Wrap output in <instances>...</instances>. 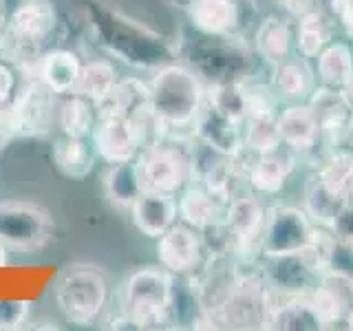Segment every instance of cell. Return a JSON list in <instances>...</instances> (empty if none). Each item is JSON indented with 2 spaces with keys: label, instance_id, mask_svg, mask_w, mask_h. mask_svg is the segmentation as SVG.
Segmentation results:
<instances>
[{
  "label": "cell",
  "instance_id": "1",
  "mask_svg": "<svg viewBox=\"0 0 353 331\" xmlns=\"http://www.w3.org/2000/svg\"><path fill=\"white\" fill-rule=\"evenodd\" d=\"M150 84L152 110L159 119V139L192 141L194 121L205 104V88L199 75L183 64H163Z\"/></svg>",
  "mask_w": 353,
  "mask_h": 331
},
{
  "label": "cell",
  "instance_id": "2",
  "mask_svg": "<svg viewBox=\"0 0 353 331\" xmlns=\"http://www.w3.org/2000/svg\"><path fill=\"white\" fill-rule=\"evenodd\" d=\"M174 303V274L165 268L135 270L121 285V316L135 329L168 323Z\"/></svg>",
  "mask_w": 353,
  "mask_h": 331
},
{
  "label": "cell",
  "instance_id": "3",
  "mask_svg": "<svg viewBox=\"0 0 353 331\" xmlns=\"http://www.w3.org/2000/svg\"><path fill=\"white\" fill-rule=\"evenodd\" d=\"M55 305L73 325H91L102 316L108 301L106 274L97 265L75 263L64 268L53 285Z\"/></svg>",
  "mask_w": 353,
  "mask_h": 331
},
{
  "label": "cell",
  "instance_id": "4",
  "mask_svg": "<svg viewBox=\"0 0 353 331\" xmlns=\"http://www.w3.org/2000/svg\"><path fill=\"white\" fill-rule=\"evenodd\" d=\"M185 141L157 139L143 146L135 157L143 190L179 194L192 179L190 150Z\"/></svg>",
  "mask_w": 353,
  "mask_h": 331
},
{
  "label": "cell",
  "instance_id": "5",
  "mask_svg": "<svg viewBox=\"0 0 353 331\" xmlns=\"http://www.w3.org/2000/svg\"><path fill=\"white\" fill-rule=\"evenodd\" d=\"M55 221L47 208L31 201H0V243L16 252L31 254L49 245Z\"/></svg>",
  "mask_w": 353,
  "mask_h": 331
},
{
  "label": "cell",
  "instance_id": "6",
  "mask_svg": "<svg viewBox=\"0 0 353 331\" xmlns=\"http://www.w3.org/2000/svg\"><path fill=\"white\" fill-rule=\"evenodd\" d=\"M314 221L303 208L274 205L268 208L263 232L259 237L261 257H283V254L309 252L316 239Z\"/></svg>",
  "mask_w": 353,
  "mask_h": 331
},
{
  "label": "cell",
  "instance_id": "7",
  "mask_svg": "<svg viewBox=\"0 0 353 331\" xmlns=\"http://www.w3.org/2000/svg\"><path fill=\"white\" fill-rule=\"evenodd\" d=\"M323 329H353V274L327 268L307 294Z\"/></svg>",
  "mask_w": 353,
  "mask_h": 331
},
{
  "label": "cell",
  "instance_id": "8",
  "mask_svg": "<svg viewBox=\"0 0 353 331\" xmlns=\"http://www.w3.org/2000/svg\"><path fill=\"white\" fill-rule=\"evenodd\" d=\"M261 279L270 294L276 296H307L320 276V265L312 252L283 254V257H261Z\"/></svg>",
  "mask_w": 353,
  "mask_h": 331
},
{
  "label": "cell",
  "instance_id": "9",
  "mask_svg": "<svg viewBox=\"0 0 353 331\" xmlns=\"http://www.w3.org/2000/svg\"><path fill=\"white\" fill-rule=\"evenodd\" d=\"M97 121L91 132V143L99 159L106 163L132 161L139 154V146L132 137L128 121L108 102L97 104Z\"/></svg>",
  "mask_w": 353,
  "mask_h": 331
},
{
  "label": "cell",
  "instance_id": "10",
  "mask_svg": "<svg viewBox=\"0 0 353 331\" xmlns=\"http://www.w3.org/2000/svg\"><path fill=\"white\" fill-rule=\"evenodd\" d=\"M159 265L174 276L194 274L203 263V239L188 223H174L157 239Z\"/></svg>",
  "mask_w": 353,
  "mask_h": 331
},
{
  "label": "cell",
  "instance_id": "11",
  "mask_svg": "<svg viewBox=\"0 0 353 331\" xmlns=\"http://www.w3.org/2000/svg\"><path fill=\"white\" fill-rule=\"evenodd\" d=\"M265 214H268V208L254 194H234L228 201L223 223L234 239V252H239L241 257L259 252V237L263 232Z\"/></svg>",
  "mask_w": 353,
  "mask_h": 331
},
{
  "label": "cell",
  "instance_id": "12",
  "mask_svg": "<svg viewBox=\"0 0 353 331\" xmlns=\"http://www.w3.org/2000/svg\"><path fill=\"white\" fill-rule=\"evenodd\" d=\"M55 97L58 95L36 77L22 88L18 97L11 99L20 119L22 135H47L53 121L58 119V99Z\"/></svg>",
  "mask_w": 353,
  "mask_h": 331
},
{
  "label": "cell",
  "instance_id": "13",
  "mask_svg": "<svg viewBox=\"0 0 353 331\" xmlns=\"http://www.w3.org/2000/svg\"><path fill=\"white\" fill-rule=\"evenodd\" d=\"M194 139L201 141L210 150L223 154V157L239 159L245 152V135H243L241 121L216 113L208 104H203L201 113L196 115Z\"/></svg>",
  "mask_w": 353,
  "mask_h": 331
},
{
  "label": "cell",
  "instance_id": "14",
  "mask_svg": "<svg viewBox=\"0 0 353 331\" xmlns=\"http://www.w3.org/2000/svg\"><path fill=\"white\" fill-rule=\"evenodd\" d=\"M263 329L285 331H323V320L307 296H276L268 292Z\"/></svg>",
  "mask_w": 353,
  "mask_h": 331
},
{
  "label": "cell",
  "instance_id": "15",
  "mask_svg": "<svg viewBox=\"0 0 353 331\" xmlns=\"http://www.w3.org/2000/svg\"><path fill=\"white\" fill-rule=\"evenodd\" d=\"M130 219L143 237L159 239L179 219L176 194H165L157 190H143L130 208Z\"/></svg>",
  "mask_w": 353,
  "mask_h": 331
},
{
  "label": "cell",
  "instance_id": "16",
  "mask_svg": "<svg viewBox=\"0 0 353 331\" xmlns=\"http://www.w3.org/2000/svg\"><path fill=\"white\" fill-rule=\"evenodd\" d=\"M190 25L208 38H225L236 31L241 22L239 0H188Z\"/></svg>",
  "mask_w": 353,
  "mask_h": 331
},
{
  "label": "cell",
  "instance_id": "17",
  "mask_svg": "<svg viewBox=\"0 0 353 331\" xmlns=\"http://www.w3.org/2000/svg\"><path fill=\"white\" fill-rule=\"evenodd\" d=\"M281 141L296 152H312L320 141V126L307 102H292L276 115Z\"/></svg>",
  "mask_w": 353,
  "mask_h": 331
},
{
  "label": "cell",
  "instance_id": "18",
  "mask_svg": "<svg viewBox=\"0 0 353 331\" xmlns=\"http://www.w3.org/2000/svg\"><path fill=\"white\" fill-rule=\"evenodd\" d=\"M307 104L312 106L314 115L320 126V139H327L331 150L338 148V141L342 135L347 119L351 117V110L347 106V99L338 88H329L320 84L314 88L312 95L307 97Z\"/></svg>",
  "mask_w": 353,
  "mask_h": 331
},
{
  "label": "cell",
  "instance_id": "19",
  "mask_svg": "<svg viewBox=\"0 0 353 331\" xmlns=\"http://www.w3.org/2000/svg\"><path fill=\"white\" fill-rule=\"evenodd\" d=\"M82 60L69 49H53L40 55L36 75L55 95H71L82 75Z\"/></svg>",
  "mask_w": 353,
  "mask_h": 331
},
{
  "label": "cell",
  "instance_id": "20",
  "mask_svg": "<svg viewBox=\"0 0 353 331\" xmlns=\"http://www.w3.org/2000/svg\"><path fill=\"white\" fill-rule=\"evenodd\" d=\"M176 208H179V217L183 223L199 232L214 223H221L225 214V203L219 201L201 183L185 185L179 192V199H176Z\"/></svg>",
  "mask_w": 353,
  "mask_h": 331
},
{
  "label": "cell",
  "instance_id": "21",
  "mask_svg": "<svg viewBox=\"0 0 353 331\" xmlns=\"http://www.w3.org/2000/svg\"><path fill=\"white\" fill-rule=\"evenodd\" d=\"M309 60L305 58H285L272 64L270 86L276 97H283L287 102H303L314 91V71L309 69Z\"/></svg>",
  "mask_w": 353,
  "mask_h": 331
},
{
  "label": "cell",
  "instance_id": "22",
  "mask_svg": "<svg viewBox=\"0 0 353 331\" xmlns=\"http://www.w3.org/2000/svg\"><path fill=\"white\" fill-rule=\"evenodd\" d=\"M294 163L281 150L254 154L252 163L245 168V181L259 194H279L290 179Z\"/></svg>",
  "mask_w": 353,
  "mask_h": 331
},
{
  "label": "cell",
  "instance_id": "23",
  "mask_svg": "<svg viewBox=\"0 0 353 331\" xmlns=\"http://www.w3.org/2000/svg\"><path fill=\"white\" fill-rule=\"evenodd\" d=\"M102 190L106 201L117 210H130L137 197L143 192L141 177L137 170L135 159L108 163V168L102 174Z\"/></svg>",
  "mask_w": 353,
  "mask_h": 331
},
{
  "label": "cell",
  "instance_id": "24",
  "mask_svg": "<svg viewBox=\"0 0 353 331\" xmlns=\"http://www.w3.org/2000/svg\"><path fill=\"white\" fill-rule=\"evenodd\" d=\"M51 157H53L55 168H58L64 177L80 181L93 172L97 152L93 148V143H88V139L60 135L53 141Z\"/></svg>",
  "mask_w": 353,
  "mask_h": 331
},
{
  "label": "cell",
  "instance_id": "25",
  "mask_svg": "<svg viewBox=\"0 0 353 331\" xmlns=\"http://www.w3.org/2000/svg\"><path fill=\"white\" fill-rule=\"evenodd\" d=\"M331 42V22L316 7H309L298 14L294 44L296 51L305 60H316L318 53Z\"/></svg>",
  "mask_w": 353,
  "mask_h": 331
},
{
  "label": "cell",
  "instance_id": "26",
  "mask_svg": "<svg viewBox=\"0 0 353 331\" xmlns=\"http://www.w3.org/2000/svg\"><path fill=\"white\" fill-rule=\"evenodd\" d=\"M254 47L268 64H276L290 58L294 47V31L290 22L281 16L263 18L256 29V36H254Z\"/></svg>",
  "mask_w": 353,
  "mask_h": 331
},
{
  "label": "cell",
  "instance_id": "27",
  "mask_svg": "<svg viewBox=\"0 0 353 331\" xmlns=\"http://www.w3.org/2000/svg\"><path fill=\"white\" fill-rule=\"evenodd\" d=\"M316 77L323 86L342 91L353 80V51L347 42L331 40L316 58Z\"/></svg>",
  "mask_w": 353,
  "mask_h": 331
},
{
  "label": "cell",
  "instance_id": "28",
  "mask_svg": "<svg viewBox=\"0 0 353 331\" xmlns=\"http://www.w3.org/2000/svg\"><path fill=\"white\" fill-rule=\"evenodd\" d=\"M55 121H58L62 135L91 139V132L97 121V108L91 99L77 93L62 95V99L58 102V119Z\"/></svg>",
  "mask_w": 353,
  "mask_h": 331
},
{
  "label": "cell",
  "instance_id": "29",
  "mask_svg": "<svg viewBox=\"0 0 353 331\" xmlns=\"http://www.w3.org/2000/svg\"><path fill=\"white\" fill-rule=\"evenodd\" d=\"M117 82H119V73H117L113 62L106 60V58L88 60L82 66L80 82H77L73 93L91 99V102L97 106V104L106 102V99L113 95Z\"/></svg>",
  "mask_w": 353,
  "mask_h": 331
},
{
  "label": "cell",
  "instance_id": "30",
  "mask_svg": "<svg viewBox=\"0 0 353 331\" xmlns=\"http://www.w3.org/2000/svg\"><path fill=\"white\" fill-rule=\"evenodd\" d=\"M349 203L345 199H340L336 192H331L327 183L320 179L318 170H314L312 174L307 177L305 181V212L309 214V219L314 221V223L323 225V228H329L334 217L340 212V208Z\"/></svg>",
  "mask_w": 353,
  "mask_h": 331
},
{
  "label": "cell",
  "instance_id": "31",
  "mask_svg": "<svg viewBox=\"0 0 353 331\" xmlns=\"http://www.w3.org/2000/svg\"><path fill=\"white\" fill-rule=\"evenodd\" d=\"M245 82H212L205 88V104L210 108H214L216 113L243 124L248 117V84Z\"/></svg>",
  "mask_w": 353,
  "mask_h": 331
},
{
  "label": "cell",
  "instance_id": "32",
  "mask_svg": "<svg viewBox=\"0 0 353 331\" xmlns=\"http://www.w3.org/2000/svg\"><path fill=\"white\" fill-rule=\"evenodd\" d=\"M320 179L327 183L331 192H336L340 199L351 201L353 197V154L336 148L323 159V166L316 168Z\"/></svg>",
  "mask_w": 353,
  "mask_h": 331
},
{
  "label": "cell",
  "instance_id": "33",
  "mask_svg": "<svg viewBox=\"0 0 353 331\" xmlns=\"http://www.w3.org/2000/svg\"><path fill=\"white\" fill-rule=\"evenodd\" d=\"M243 135H245V150L252 154H265L281 150L283 141L279 135L274 117H248L243 121Z\"/></svg>",
  "mask_w": 353,
  "mask_h": 331
},
{
  "label": "cell",
  "instance_id": "34",
  "mask_svg": "<svg viewBox=\"0 0 353 331\" xmlns=\"http://www.w3.org/2000/svg\"><path fill=\"white\" fill-rule=\"evenodd\" d=\"M31 305L27 301H0V331L22 329L29 318Z\"/></svg>",
  "mask_w": 353,
  "mask_h": 331
},
{
  "label": "cell",
  "instance_id": "35",
  "mask_svg": "<svg viewBox=\"0 0 353 331\" xmlns=\"http://www.w3.org/2000/svg\"><path fill=\"white\" fill-rule=\"evenodd\" d=\"M327 230L334 234L336 241L353 245V203L351 201L340 208V212L334 217V221H331V225Z\"/></svg>",
  "mask_w": 353,
  "mask_h": 331
},
{
  "label": "cell",
  "instance_id": "36",
  "mask_svg": "<svg viewBox=\"0 0 353 331\" xmlns=\"http://www.w3.org/2000/svg\"><path fill=\"white\" fill-rule=\"evenodd\" d=\"M329 9L345 29L349 38H353V0H329Z\"/></svg>",
  "mask_w": 353,
  "mask_h": 331
},
{
  "label": "cell",
  "instance_id": "37",
  "mask_svg": "<svg viewBox=\"0 0 353 331\" xmlns=\"http://www.w3.org/2000/svg\"><path fill=\"white\" fill-rule=\"evenodd\" d=\"M16 93V71L9 64L0 62V106L11 102Z\"/></svg>",
  "mask_w": 353,
  "mask_h": 331
},
{
  "label": "cell",
  "instance_id": "38",
  "mask_svg": "<svg viewBox=\"0 0 353 331\" xmlns=\"http://www.w3.org/2000/svg\"><path fill=\"white\" fill-rule=\"evenodd\" d=\"M338 148L347 150L353 154V115L347 119L345 128H342V135H340V141H338Z\"/></svg>",
  "mask_w": 353,
  "mask_h": 331
},
{
  "label": "cell",
  "instance_id": "39",
  "mask_svg": "<svg viewBox=\"0 0 353 331\" xmlns=\"http://www.w3.org/2000/svg\"><path fill=\"white\" fill-rule=\"evenodd\" d=\"M279 3H283L287 9L296 11V14H301V11H305V9L312 7L314 0H279Z\"/></svg>",
  "mask_w": 353,
  "mask_h": 331
},
{
  "label": "cell",
  "instance_id": "40",
  "mask_svg": "<svg viewBox=\"0 0 353 331\" xmlns=\"http://www.w3.org/2000/svg\"><path fill=\"white\" fill-rule=\"evenodd\" d=\"M342 95H345V99H347V106H349V110H351V115H353V80L342 88Z\"/></svg>",
  "mask_w": 353,
  "mask_h": 331
},
{
  "label": "cell",
  "instance_id": "41",
  "mask_svg": "<svg viewBox=\"0 0 353 331\" xmlns=\"http://www.w3.org/2000/svg\"><path fill=\"white\" fill-rule=\"evenodd\" d=\"M3 3H5V7L9 9V16H11V11H14V9H18L22 3H25V0H3Z\"/></svg>",
  "mask_w": 353,
  "mask_h": 331
},
{
  "label": "cell",
  "instance_id": "42",
  "mask_svg": "<svg viewBox=\"0 0 353 331\" xmlns=\"http://www.w3.org/2000/svg\"><path fill=\"white\" fill-rule=\"evenodd\" d=\"M7 265V245L0 243V268H5Z\"/></svg>",
  "mask_w": 353,
  "mask_h": 331
},
{
  "label": "cell",
  "instance_id": "43",
  "mask_svg": "<svg viewBox=\"0 0 353 331\" xmlns=\"http://www.w3.org/2000/svg\"><path fill=\"white\" fill-rule=\"evenodd\" d=\"M351 203H353V197H351Z\"/></svg>",
  "mask_w": 353,
  "mask_h": 331
}]
</instances>
